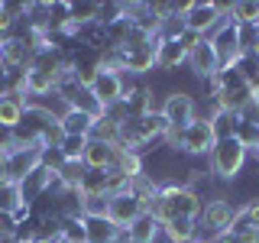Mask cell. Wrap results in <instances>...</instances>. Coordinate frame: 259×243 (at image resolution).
<instances>
[{"label":"cell","instance_id":"obj_1","mask_svg":"<svg viewBox=\"0 0 259 243\" xmlns=\"http://www.w3.org/2000/svg\"><path fill=\"white\" fill-rule=\"evenodd\" d=\"M246 156L249 152L243 149L237 140H217L214 149H210V156H207L210 175L224 178V182H233V178L243 172V166H246Z\"/></svg>","mask_w":259,"mask_h":243},{"label":"cell","instance_id":"obj_2","mask_svg":"<svg viewBox=\"0 0 259 243\" xmlns=\"http://www.w3.org/2000/svg\"><path fill=\"white\" fill-rule=\"evenodd\" d=\"M233 214H237V208L230 205L227 198H210L204 208H201V217H198V230L204 233L207 230V243H214V237H221V233L230 230L233 224Z\"/></svg>","mask_w":259,"mask_h":243},{"label":"cell","instance_id":"obj_3","mask_svg":"<svg viewBox=\"0 0 259 243\" xmlns=\"http://www.w3.org/2000/svg\"><path fill=\"white\" fill-rule=\"evenodd\" d=\"M214 143H217V136H214V130H210L207 117L191 120V124L185 127V133H182V152L191 156V159H207L210 149H214Z\"/></svg>","mask_w":259,"mask_h":243},{"label":"cell","instance_id":"obj_4","mask_svg":"<svg viewBox=\"0 0 259 243\" xmlns=\"http://www.w3.org/2000/svg\"><path fill=\"white\" fill-rule=\"evenodd\" d=\"M159 113L165 117L168 127H188L191 120H198V101L185 91H168L165 101H162Z\"/></svg>","mask_w":259,"mask_h":243},{"label":"cell","instance_id":"obj_5","mask_svg":"<svg viewBox=\"0 0 259 243\" xmlns=\"http://www.w3.org/2000/svg\"><path fill=\"white\" fill-rule=\"evenodd\" d=\"M140 214H143V205H140V201H136L130 191H123V194H113V198H110V205H107V217H110V221L120 227V230H126V227L133 224Z\"/></svg>","mask_w":259,"mask_h":243},{"label":"cell","instance_id":"obj_6","mask_svg":"<svg viewBox=\"0 0 259 243\" xmlns=\"http://www.w3.org/2000/svg\"><path fill=\"white\" fill-rule=\"evenodd\" d=\"M39 166V149H10L4 156V169H7V178L16 185V182H23L32 169Z\"/></svg>","mask_w":259,"mask_h":243},{"label":"cell","instance_id":"obj_7","mask_svg":"<svg viewBox=\"0 0 259 243\" xmlns=\"http://www.w3.org/2000/svg\"><path fill=\"white\" fill-rule=\"evenodd\" d=\"M156 49H159V36H152L146 46H136V49H126V71L136 78L149 75L156 68Z\"/></svg>","mask_w":259,"mask_h":243},{"label":"cell","instance_id":"obj_8","mask_svg":"<svg viewBox=\"0 0 259 243\" xmlns=\"http://www.w3.org/2000/svg\"><path fill=\"white\" fill-rule=\"evenodd\" d=\"M221 23V16H217L214 4H207V0H191V10L185 13V26L191 32H201V36H207L210 29Z\"/></svg>","mask_w":259,"mask_h":243},{"label":"cell","instance_id":"obj_9","mask_svg":"<svg viewBox=\"0 0 259 243\" xmlns=\"http://www.w3.org/2000/svg\"><path fill=\"white\" fill-rule=\"evenodd\" d=\"M188 65H191V71H194L201 81H207V78H214L217 71H221V55H217V49L210 46V43H201V46L188 55Z\"/></svg>","mask_w":259,"mask_h":243},{"label":"cell","instance_id":"obj_10","mask_svg":"<svg viewBox=\"0 0 259 243\" xmlns=\"http://www.w3.org/2000/svg\"><path fill=\"white\" fill-rule=\"evenodd\" d=\"M123 78L126 75H113V71H101V75H97L91 94L97 97V104H101V107L123 101Z\"/></svg>","mask_w":259,"mask_h":243},{"label":"cell","instance_id":"obj_11","mask_svg":"<svg viewBox=\"0 0 259 243\" xmlns=\"http://www.w3.org/2000/svg\"><path fill=\"white\" fill-rule=\"evenodd\" d=\"M188 62V52L182 49L178 39H159V49H156V68H162L165 75H172L175 68Z\"/></svg>","mask_w":259,"mask_h":243},{"label":"cell","instance_id":"obj_12","mask_svg":"<svg viewBox=\"0 0 259 243\" xmlns=\"http://www.w3.org/2000/svg\"><path fill=\"white\" fill-rule=\"evenodd\" d=\"M49 182H52V172H49V169H42V166H36L26 178H23V182H16L23 205H32L39 194H46V191H49Z\"/></svg>","mask_w":259,"mask_h":243},{"label":"cell","instance_id":"obj_13","mask_svg":"<svg viewBox=\"0 0 259 243\" xmlns=\"http://www.w3.org/2000/svg\"><path fill=\"white\" fill-rule=\"evenodd\" d=\"M159 233H162V224L156 221V214H152V211H143V214L126 227L130 243H156Z\"/></svg>","mask_w":259,"mask_h":243},{"label":"cell","instance_id":"obj_14","mask_svg":"<svg viewBox=\"0 0 259 243\" xmlns=\"http://www.w3.org/2000/svg\"><path fill=\"white\" fill-rule=\"evenodd\" d=\"M113 159H117V146L110 143H101V140H88V149H84V166L88 169H101V172H107L113 166Z\"/></svg>","mask_w":259,"mask_h":243},{"label":"cell","instance_id":"obj_15","mask_svg":"<svg viewBox=\"0 0 259 243\" xmlns=\"http://www.w3.org/2000/svg\"><path fill=\"white\" fill-rule=\"evenodd\" d=\"M59 120H62L65 136H91V127H94V117H91V113L65 107V110L59 113Z\"/></svg>","mask_w":259,"mask_h":243},{"label":"cell","instance_id":"obj_16","mask_svg":"<svg viewBox=\"0 0 259 243\" xmlns=\"http://www.w3.org/2000/svg\"><path fill=\"white\" fill-rule=\"evenodd\" d=\"M88 221V243H117L120 227L110 217H84Z\"/></svg>","mask_w":259,"mask_h":243},{"label":"cell","instance_id":"obj_17","mask_svg":"<svg viewBox=\"0 0 259 243\" xmlns=\"http://www.w3.org/2000/svg\"><path fill=\"white\" fill-rule=\"evenodd\" d=\"M240 124H243V117L237 110H214L210 113V130H214L217 140H233Z\"/></svg>","mask_w":259,"mask_h":243},{"label":"cell","instance_id":"obj_18","mask_svg":"<svg viewBox=\"0 0 259 243\" xmlns=\"http://www.w3.org/2000/svg\"><path fill=\"white\" fill-rule=\"evenodd\" d=\"M62 243H88V221H84V214L62 217Z\"/></svg>","mask_w":259,"mask_h":243},{"label":"cell","instance_id":"obj_19","mask_svg":"<svg viewBox=\"0 0 259 243\" xmlns=\"http://www.w3.org/2000/svg\"><path fill=\"white\" fill-rule=\"evenodd\" d=\"M23 110H26V104L13 101V97H0V127L16 130L23 124Z\"/></svg>","mask_w":259,"mask_h":243},{"label":"cell","instance_id":"obj_20","mask_svg":"<svg viewBox=\"0 0 259 243\" xmlns=\"http://www.w3.org/2000/svg\"><path fill=\"white\" fill-rule=\"evenodd\" d=\"M55 91V78L46 75V71H26V94L29 97H46Z\"/></svg>","mask_w":259,"mask_h":243},{"label":"cell","instance_id":"obj_21","mask_svg":"<svg viewBox=\"0 0 259 243\" xmlns=\"http://www.w3.org/2000/svg\"><path fill=\"white\" fill-rule=\"evenodd\" d=\"M88 140H101V143H110V146H117L120 143V127L117 124H110L107 117H97L94 120V127H91V136H88Z\"/></svg>","mask_w":259,"mask_h":243},{"label":"cell","instance_id":"obj_22","mask_svg":"<svg viewBox=\"0 0 259 243\" xmlns=\"http://www.w3.org/2000/svg\"><path fill=\"white\" fill-rule=\"evenodd\" d=\"M162 233L168 237V243L191 240V237H198V221H172V224L162 227Z\"/></svg>","mask_w":259,"mask_h":243},{"label":"cell","instance_id":"obj_23","mask_svg":"<svg viewBox=\"0 0 259 243\" xmlns=\"http://www.w3.org/2000/svg\"><path fill=\"white\" fill-rule=\"evenodd\" d=\"M65 162H68V159L62 156V149H59V146H39V166L49 169L52 175H59V172H62V166H65Z\"/></svg>","mask_w":259,"mask_h":243},{"label":"cell","instance_id":"obj_24","mask_svg":"<svg viewBox=\"0 0 259 243\" xmlns=\"http://www.w3.org/2000/svg\"><path fill=\"white\" fill-rule=\"evenodd\" d=\"M126 188H130V175H126V172H120L117 166H110L107 172H104V191H107L110 198H113V194H123Z\"/></svg>","mask_w":259,"mask_h":243},{"label":"cell","instance_id":"obj_25","mask_svg":"<svg viewBox=\"0 0 259 243\" xmlns=\"http://www.w3.org/2000/svg\"><path fill=\"white\" fill-rule=\"evenodd\" d=\"M233 140H237L246 152H256L259 149V127L249 124V120H243V124L237 127V136H233Z\"/></svg>","mask_w":259,"mask_h":243},{"label":"cell","instance_id":"obj_26","mask_svg":"<svg viewBox=\"0 0 259 243\" xmlns=\"http://www.w3.org/2000/svg\"><path fill=\"white\" fill-rule=\"evenodd\" d=\"M259 39V23H237V49L240 55H246Z\"/></svg>","mask_w":259,"mask_h":243},{"label":"cell","instance_id":"obj_27","mask_svg":"<svg viewBox=\"0 0 259 243\" xmlns=\"http://www.w3.org/2000/svg\"><path fill=\"white\" fill-rule=\"evenodd\" d=\"M84 175H88V166H84V162H65L62 172H59L65 188H81V178H84Z\"/></svg>","mask_w":259,"mask_h":243},{"label":"cell","instance_id":"obj_28","mask_svg":"<svg viewBox=\"0 0 259 243\" xmlns=\"http://www.w3.org/2000/svg\"><path fill=\"white\" fill-rule=\"evenodd\" d=\"M59 149L68 162H81L84 159V149H88V136H65Z\"/></svg>","mask_w":259,"mask_h":243},{"label":"cell","instance_id":"obj_29","mask_svg":"<svg viewBox=\"0 0 259 243\" xmlns=\"http://www.w3.org/2000/svg\"><path fill=\"white\" fill-rule=\"evenodd\" d=\"M230 20L233 23H259V4L256 0H237Z\"/></svg>","mask_w":259,"mask_h":243},{"label":"cell","instance_id":"obj_30","mask_svg":"<svg viewBox=\"0 0 259 243\" xmlns=\"http://www.w3.org/2000/svg\"><path fill=\"white\" fill-rule=\"evenodd\" d=\"M84 198H91V194H107L104 191V172L101 169H88V175L81 178V188H78Z\"/></svg>","mask_w":259,"mask_h":243},{"label":"cell","instance_id":"obj_31","mask_svg":"<svg viewBox=\"0 0 259 243\" xmlns=\"http://www.w3.org/2000/svg\"><path fill=\"white\" fill-rule=\"evenodd\" d=\"M117 20H123V4H101L97 7V26L101 29H107V26H113Z\"/></svg>","mask_w":259,"mask_h":243},{"label":"cell","instance_id":"obj_32","mask_svg":"<svg viewBox=\"0 0 259 243\" xmlns=\"http://www.w3.org/2000/svg\"><path fill=\"white\" fill-rule=\"evenodd\" d=\"M36 240L62 243V217H39V237Z\"/></svg>","mask_w":259,"mask_h":243},{"label":"cell","instance_id":"obj_33","mask_svg":"<svg viewBox=\"0 0 259 243\" xmlns=\"http://www.w3.org/2000/svg\"><path fill=\"white\" fill-rule=\"evenodd\" d=\"M97 7L101 4H71V23L75 26H91L97 20Z\"/></svg>","mask_w":259,"mask_h":243},{"label":"cell","instance_id":"obj_34","mask_svg":"<svg viewBox=\"0 0 259 243\" xmlns=\"http://www.w3.org/2000/svg\"><path fill=\"white\" fill-rule=\"evenodd\" d=\"M107 205H110V194H91V198H84V217H107Z\"/></svg>","mask_w":259,"mask_h":243},{"label":"cell","instance_id":"obj_35","mask_svg":"<svg viewBox=\"0 0 259 243\" xmlns=\"http://www.w3.org/2000/svg\"><path fill=\"white\" fill-rule=\"evenodd\" d=\"M23 205V198H20V188L10 182V185H4L0 188V211H7V214H13L16 208Z\"/></svg>","mask_w":259,"mask_h":243},{"label":"cell","instance_id":"obj_36","mask_svg":"<svg viewBox=\"0 0 259 243\" xmlns=\"http://www.w3.org/2000/svg\"><path fill=\"white\" fill-rule=\"evenodd\" d=\"M185 29H188V26H185V16H168V20H162L159 39H182Z\"/></svg>","mask_w":259,"mask_h":243},{"label":"cell","instance_id":"obj_37","mask_svg":"<svg viewBox=\"0 0 259 243\" xmlns=\"http://www.w3.org/2000/svg\"><path fill=\"white\" fill-rule=\"evenodd\" d=\"M16 217L13 214H7V211H0V237L4 240H13V233H16Z\"/></svg>","mask_w":259,"mask_h":243},{"label":"cell","instance_id":"obj_38","mask_svg":"<svg viewBox=\"0 0 259 243\" xmlns=\"http://www.w3.org/2000/svg\"><path fill=\"white\" fill-rule=\"evenodd\" d=\"M178 43H182V49H185V52H194V49H198L201 43H204V36H201V32H191V29H185L182 32V39H178Z\"/></svg>","mask_w":259,"mask_h":243},{"label":"cell","instance_id":"obj_39","mask_svg":"<svg viewBox=\"0 0 259 243\" xmlns=\"http://www.w3.org/2000/svg\"><path fill=\"white\" fill-rule=\"evenodd\" d=\"M7 94V65L0 62V97Z\"/></svg>","mask_w":259,"mask_h":243},{"label":"cell","instance_id":"obj_40","mask_svg":"<svg viewBox=\"0 0 259 243\" xmlns=\"http://www.w3.org/2000/svg\"><path fill=\"white\" fill-rule=\"evenodd\" d=\"M182 243H201V240H198V237H191V240H182Z\"/></svg>","mask_w":259,"mask_h":243},{"label":"cell","instance_id":"obj_41","mask_svg":"<svg viewBox=\"0 0 259 243\" xmlns=\"http://www.w3.org/2000/svg\"><path fill=\"white\" fill-rule=\"evenodd\" d=\"M32 243H52V240H32Z\"/></svg>","mask_w":259,"mask_h":243},{"label":"cell","instance_id":"obj_42","mask_svg":"<svg viewBox=\"0 0 259 243\" xmlns=\"http://www.w3.org/2000/svg\"><path fill=\"white\" fill-rule=\"evenodd\" d=\"M253 156H256V162H259V149H256V152H253Z\"/></svg>","mask_w":259,"mask_h":243},{"label":"cell","instance_id":"obj_43","mask_svg":"<svg viewBox=\"0 0 259 243\" xmlns=\"http://www.w3.org/2000/svg\"><path fill=\"white\" fill-rule=\"evenodd\" d=\"M256 175H259V162H256Z\"/></svg>","mask_w":259,"mask_h":243},{"label":"cell","instance_id":"obj_44","mask_svg":"<svg viewBox=\"0 0 259 243\" xmlns=\"http://www.w3.org/2000/svg\"><path fill=\"white\" fill-rule=\"evenodd\" d=\"M0 43H4V32H0Z\"/></svg>","mask_w":259,"mask_h":243},{"label":"cell","instance_id":"obj_45","mask_svg":"<svg viewBox=\"0 0 259 243\" xmlns=\"http://www.w3.org/2000/svg\"><path fill=\"white\" fill-rule=\"evenodd\" d=\"M0 243H4V237H0Z\"/></svg>","mask_w":259,"mask_h":243}]
</instances>
